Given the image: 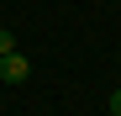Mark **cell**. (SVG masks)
I'll use <instances>...</instances> for the list:
<instances>
[{"label":"cell","mask_w":121,"mask_h":116,"mask_svg":"<svg viewBox=\"0 0 121 116\" xmlns=\"http://www.w3.org/2000/svg\"><path fill=\"white\" fill-rule=\"evenodd\" d=\"M0 79H5V85H26V79H32L26 53H5V58H0Z\"/></svg>","instance_id":"obj_1"},{"label":"cell","mask_w":121,"mask_h":116,"mask_svg":"<svg viewBox=\"0 0 121 116\" xmlns=\"http://www.w3.org/2000/svg\"><path fill=\"white\" fill-rule=\"evenodd\" d=\"M5 53H21V48H16V37H11V32H0V58H5Z\"/></svg>","instance_id":"obj_2"},{"label":"cell","mask_w":121,"mask_h":116,"mask_svg":"<svg viewBox=\"0 0 121 116\" xmlns=\"http://www.w3.org/2000/svg\"><path fill=\"white\" fill-rule=\"evenodd\" d=\"M111 116H121V90H116V95H111Z\"/></svg>","instance_id":"obj_3"}]
</instances>
